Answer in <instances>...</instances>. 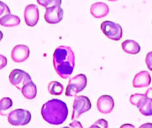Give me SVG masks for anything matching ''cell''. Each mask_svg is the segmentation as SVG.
<instances>
[{
  "mask_svg": "<svg viewBox=\"0 0 152 128\" xmlns=\"http://www.w3.org/2000/svg\"><path fill=\"white\" fill-rule=\"evenodd\" d=\"M92 108L90 99L85 95L75 96L73 101V112L72 115V120L79 118L83 114L86 113Z\"/></svg>",
  "mask_w": 152,
  "mask_h": 128,
  "instance_id": "cell-6",
  "label": "cell"
},
{
  "mask_svg": "<svg viewBox=\"0 0 152 128\" xmlns=\"http://www.w3.org/2000/svg\"><path fill=\"white\" fill-rule=\"evenodd\" d=\"M69 127H78V128H83V125L79 122L77 120H72V121L69 124Z\"/></svg>",
  "mask_w": 152,
  "mask_h": 128,
  "instance_id": "cell-26",
  "label": "cell"
},
{
  "mask_svg": "<svg viewBox=\"0 0 152 128\" xmlns=\"http://www.w3.org/2000/svg\"><path fill=\"white\" fill-rule=\"evenodd\" d=\"M97 107L99 112L103 114L110 113L114 108V100L111 95H104L98 99Z\"/></svg>",
  "mask_w": 152,
  "mask_h": 128,
  "instance_id": "cell-11",
  "label": "cell"
},
{
  "mask_svg": "<svg viewBox=\"0 0 152 128\" xmlns=\"http://www.w3.org/2000/svg\"><path fill=\"white\" fill-rule=\"evenodd\" d=\"M4 14H10V8L4 2L0 1V16H2Z\"/></svg>",
  "mask_w": 152,
  "mask_h": 128,
  "instance_id": "cell-23",
  "label": "cell"
},
{
  "mask_svg": "<svg viewBox=\"0 0 152 128\" xmlns=\"http://www.w3.org/2000/svg\"><path fill=\"white\" fill-rule=\"evenodd\" d=\"M21 92L22 95H24V97L27 100H33L36 97L37 95V87L34 82L31 80L30 82L26 83V84L22 87L21 89Z\"/></svg>",
  "mask_w": 152,
  "mask_h": 128,
  "instance_id": "cell-16",
  "label": "cell"
},
{
  "mask_svg": "<svg viewBox=\"0 0 152 128\" xmlns=\"http://www.w3.org/2000/svg\"><path fill=\"white\" fill-rule=\"evenodd\" d=\"M53 65L60 77L69 79L75 68V54L72 49L70 46H58L53 53Z\"/></svg>",
  "mask_w": 152,
  "mask_h": 128,
  "instance_id": "cell-1",
  "label": "cell"
},
{
  "mask_svg": "<svg viewBox=\"0 0 152 128\" xmlns=\"http://www.w3.org/2000/svg\"><path fill=\"white\" fill-rule=\"evenodd\" d=\"M123 50L129 54H137L140 52V46L136 41L132 40H124L122 43Z\"/></svg>",
  "mask_w": 152,
  "mask_h": 128,
  "instance_id": "cell-15",
  "label": "cell"
},
{
  "mask_svg": "<svg viewBox=\"0 0 152 128\" xmlns=\"http://www.w3.org/2000/svg\"><path fill=\"white\" fill-rule=\"evenodd\" d=\"M91 128H108V121L104 119H99L96 122L90 127Z\"/></svg>",
  "mask_w": 152,
  "mask_h": 128,
  "instance_id": "cell-22",
  "label": "cell"
},
{
  "mask_svg": "<svg viewBox=\"0 0 152 128\" xmlns=\"http://www.w3.org/2000/svg\"><path fill=\"white\" fill-rule=\"evenodd\" d=\"M90 12L95 19H103L108 14L109 7L103 2L94 3L90 8Z\"/></svg>",
  "mask_w": 152,
  "mask_h": 128,
  "instance_id": "cell-13",
  "label": "cell"
},
{
  "mask_svg": "<svg viewBox=\"0 0 152 128\" xmlns=\"http://www.w3.org/2000/svg\"><path fill=\"white\" fill-rule=\"evenodd\" d=\"M48 91L52 95H60L64 91L63 85L58 81H51L48 85Z\"/></svg>",
  "mask_w": 152,
  "mask_h": 128,
  "instance_id": "cell-19",
  "label": "cell"
},
{
  "mask_svg": "<svg viewBox=\"0 0 152 128\" xmlns=\"http://www.w3.org/2000/svg\"><path fill=\"white\" fill-rule=\"evenodd\" d=\"M145 95L150 97V98H152V87L151 88H148V90L145 91Z\"/></svg>",
  "mask_w": 152,
  "mask_h": 128,
  "instance_id": "cell-27",
  "label": "cell"
},
{
  "mask_svg": "<svg viewBox=\"0 0 152 128\" xmlns=\"http://www.w3.org/2000/svg\"><path fill=\"white\" fill-rule=\"evenodd\" d=\"M30 48L25 44H18L11 51V58L16 63L25 62L30 57Z\"/></svg>",
  "mask_w": 152,
  "mask_h": 128,
  "instance_id": "cell-10",
  "label": "cell"
},
{
  "mask_svg": "<svg viewBox=\"0 0 152 128\" xmlns=\"http://www.w3.org/2000/svg\"><path fill=\"white\" fill-rule=\"evenodd\" d=\"M140 128H145V127H152V124L151 123H146V124H143V125H141L140 127Z\"/></svg>",
  "mask_w": 152,
  "mask_h": 128,
  "instance_id": "cell-28",
  "label": "cell"
},
{
  "mask_svg": "<svg viewBox=\"0 0 152 128\" xmlns=\"http://www.w3.org/2000/svg\"><path fill=\"white\" fill-rule=\"evenodd\" d=\"M151 83V77L150 73L146 70L140 71L134 75L133 80V86L134 88L147 87Z\"/></svg>",
  "mask_w": 152,
  "mask_h": 128,
  "instance_id": "cell-12",
  "label": "cell"
},
{
  "mask_svg": "<svg viewBox=\"0 0 152 128\" xmlns=\"http://www.w3.org/2000/svg\"><path fill=\"white\" fill-rule=\"evenodd\" d=\"M31 121V113L25 109H16L8 115V121L14 127L26 126Z\"/></svg>",
  "mask_w": 152,
  "mask_h": 128,
  "instance_id": "cell-4",
  "label": "cell"
},
{
  "mask_svg": "<svg viewBox=\"0 0 152 128\" xmlns=\"http://www.w3.org/2000/svg\"><path fill=\"white\" fill-rule=\"evenodd\" d=\"M64 11L61 5H55L46 8L45 13V20L50 25H56L63 20Z\"/></svg>",
  "mask_w": 152,
  "mask_h": 128,
  "instance_id": "cell-8",
  "label": "cell"
},
{
  "mask_svg": "<svg viewBox=\"0 0 152 128\" xmlns=\"http://www.w3.org/2000/svg\"><path fill=\"white\" fill-rule=\"evenodd\" d=\"M13 106V101L10 97H4L0 100V115L7 116L8 111Z\"/></svg>",
  "mask_w": 152,
  "mask_h": 128,
  "instance_id": "cell-18",
  "label": "cell"
},
{
  "mask_svg": "<svg viewBox=\"0 0 152 128\" xmlns=\"http://www.w3.org/2000/svg\"><path fill=\"white\" fill-rule=\"evenodd\" d=\"M145 96V94H134V95H131L130 97H129V101L130 103L135 106H138L141 101H142L144 97Z\"/></svg>",
  "mask_w": 152,
  "mask_h": 128,
  "instance_id": "cell-21",
  "label": "cell"
},
{
  "mask_svg": "<svg viewBox=\"0 0 152 128\" xmlns=\"http://www.w3.org/2000/svg\"><path fill=\"white\" fill-rule=\"evenodd\" d=\"M88 85L87 76L84 74H79L71 78L69 80L68 85L66 90V95L72 97L76 96L81 91L86 88Z\"/></svg>",
  "mask_w": 152,
  "mask_h": 128,
  "instance_id": "cell-3",
  "label": "cell"
},
{
  "mask_svg": "<svg viewBox=\"0 0 152 128\" xmlns=\"http://www.w3.org/2000/svg\"><path fill=\"white\" fill-rule=\"evenodd\" d=\"M108 1H110V2H116L117 0H108Z\"/></svg>",
  "mask_w": 152,
  "mask_h": 128,
  "instance_id": "cell-31",
  "label": "cell"
},
{
  "mask_svg": "<svg viewBox=\"0 0 152 128\" xmlns=\"http://www.w3.org/2000/svg\"><path fill=\"white\" fill-rule=\"evenodd\" d=\"M9 79L10 83L19 90H21L26 83L32 80L30 74L20 69H13L10 72Z\"/></svg>",
  "mask_w": 152,
  "mask_h": 128,
  "instance_id": "cell-7",
  "label": "cell"
},
{
  "mask_svg": "<svg viewBox=\"0 0 152 128\" xmlns=\"http://www.w3.org/2000/svg\"><path fill=\"white\" fill-rule=\"evenodd\" d=\"M21 20L17 15L11 14H6L4 16L0 18V25L4 27H15L20 25Z\"/></svg>",
  "mask_w": 152,
  "mask_h": 128,
  "instance_id": "cell-14",
  "label": "cell"
},
{
  "mask_svg": "<svg viewBox=\"0 0 152 128\" xmlns=\"http://www.w3.org/2000/svg\"><path fill=\"white\" fill-rule=\"evenodd\" d=\"M3 37H4V34H3V32L0 30V41L3 40Z\"/></svg>",
  "mask_w": 152,
  "mask_h": 128,
  "instance_id": "cell-30",
  "label": "cell"
},
{
  "mask_svg": "<svg viewBox=\"0 0 152 128\" xmlns=\"http://www.w3.org/2000/svg\"><path fill=\"white\" fill-rule=\"evenodd\" d=\"M137 107L140 112L142 114L143 116H152V98H150L145 95Z\"/></svg>",
  "mask_w": 152,
  "mask_h": 128,
  "instance_id": "cell-17",
  "label": "cell"
},
{
  "mask_svg": "<svg viewBox=\"0 0 152 128\" xmlns=\"http://www.w3.org/2000/svg\"><path fill=\"white\" fill-rule=\"evenodd\" d=\"M8 64V59L5 57L4 55L0 54V69H3L7 66Z\"/></svg>",
  "mask_w": 152,
  "mask_h": 128,
  "instance_id": "cell-25",
  "label": "cell"
},
{
  "mask_svg": "<svg viewBox=\"0 0 152 128\" xmlns=\"http://www.w3.org/2000/svg\"><path fill=\"white\" fill-rule=\"evenodd\" d=\"M25 24L27 26L34 27L38 24L39 19V9L35 4H29L25 7L24 12Z\"/></svg>",
  "mask_w": 152,
  "mask_h": 128,
  "instance_id": "cell-9",
  "label": "cell"
},
{
  "mask_svg": "<svg viewBox=\"0 0 152 128\" xmlns=\"http://www.w3.org/2000/svg\"><path fill=\"white\" fill-rule=\"evenodd\" d=\"M101 30L106 37L113 41H119L123 37L122 27L113 21H103L101 24Z\"/></svg>",
  "mask_w": 152,
  "mask_h": 128,
  "instance_id": "cell-5",
  "label": "cell"
},
{
  "mask_svg": "<svg viewBox=\"0 0 152 128\" xmlns=\"http://www.w3.org/2000/svg\"><path fill=\"white\" fill-rule=\"evenodd\" d=\"M66 104L59 99H51L42 106L41 116L45 122L59 126L63 124L68 116Z\"/></svg>",
  "mask_w": 152,
  "mask_h": 128,
  "instance_id": "cell-2",
  "label": "cell"
},
{
  "mask_svg": "<svg viewBox=\"0 0 152 128\" xmlns=\"http://www.w3.org/2000/svg\"><path fill=\"white\" fill-rule=\"evenodd\" d=\"M121 127H134V126H132V125H124Z\"/></svg>",
  "mask_w": 152,
  "mask_h": 128,
  "instance_id": "cell-29",
  "label": "cell"
},
{
  "mask_svg": "<svg viewBox=\"0 0 152 128\" xmlns=\"http://www.w3.org/2000/svg\"><path fill=\"white\" fill-rule=\"evenodd\" d=\"M145 64L147 65L148 69L152 71V51L149 52L145 56Z\"/></svg>",
  "mask_w": 152,
  "mask_h": 128,
  "instance_id": "cell-24",
  "label": "cell"
},
{
  "mask_svg": "<svg viewBox=\"0 0 152 128\" xmlns=\"http://www.w3.org/2000/svg\"><path fill=\"white\" fill-rule=\"evenodd\" d=\"M36 1L40 6L44 7L45 9L55 5L61 4V0H36Z\"/></svg>",
  "mask_w": 152,
  "mask_h": 128,
  "instance_id": "cell-20",
  "label": "cell"
}]
</instances>
